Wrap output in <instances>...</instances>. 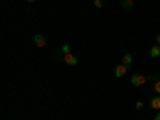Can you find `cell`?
<instances>
[{
	"label": "cell",
	"instance_id": "1",
	"mask_svg": "<svg viewBox=\"0 0 160 120\" xmlns=\"http://www.w3.org/2000/svg\"><path fill=\"white\" fill-rule=\"evenodd\" d=\"M146 82H148V77L142 75V74H133L131 75V83L135 87H142Z\"/></svg>",
	"mask_w": 160,
	"mask_h": 120
},
{
	"label": "cell",
	"instance_id": "2",
	"mask_svg": "<svg viewBox=\"0 0 160 120\" xmlns=\"http://www.w3.org/2000/svg\"><path fill=\"white\" fill-rule=\"evenodd\" d=\"M127 72H130V66H125V64H118L117 68L114 69V75H115L117 78L123 77Z\"/></svg>",
	"mask_w": 160,
	"mask_h": 120
},
{
	"label": "cell",
	"instance_id": "3",
	"mask_svg": "<svg viewBox=\"0 0 160 120\" xmlns=\"http://www.w3.org/2000/svg\"><path fill=\"white\" fill-rule=\"evenodd\" d=\"M32 42L37 45V47H45L47 45V37L43 34H35L32 37Z\"/></svg>",
	"mask_w": 160,
	"mask_h": 120
},
{
	"label": "cell",
	"instance_id": "4",
	"mask_svg": "<svg viewBox=\"0 0 160 120\" xmlns=\"http://www.w3.org/2000/svg\"><path fill=\"white\" fill-rule=\"evenodd\" d=\"M62 61L66 62V64H69V66H77V58L72 55V53H69V55H62Z\"/></svg>",
	"mask_w": 160,
	"mask_h": 120
},
{
	"label": "cell",
	"instance_id": "5",
	"mask_svg": "<svg viewBox=\"0 0 160 120\" xmlns=\"http://www.w3.org/2000/svg\"><path fill=\"white\" fill-rule=\"evenodd\" d=\"M149 106H151V109H154V111H160V95H157V96L151 98Z\"/></svg>",
	"mask_w": 160,
	"mask_h": 120
},
{
	"label": "cell",
	"instance_id": "6",
	"mask_svg": "<svg viewBox=\"0 0 160 120\" xmlns=\"http://www.w3.org/2000/svg\"><path fill=\"white\" fill-rule=\"evenodd\" d=\"M120 7L125 10H133L135 7V0H120Z\"/></svg>",
	"mask_w": 160,
	"mask_h": 120
},
{
	"label": "cell",
	"instance_id": "7",
	"mask_svg": "<svg viewBox=\"0 0 160 120\" xmlns=\"http://www.w3.org/2000/svg\"><path fill=\"white\" fill-rule=\"evenodd\" d=\"M149 55H151V58H160V47H158V45L151 47V50H149Z\"/></svg>",
	"mask_w": 160,
	"mask_h": 120
},
{
	"label": "cell",
	"instance_id": "8",
	"mask_svg": "<svg viewBox=\"0 0 160 120\" xmlns=\"http://www.w3.org/2000/svg\"><path fill=\"white\" fill-rule=\"evenodd\" d=\"M133 62V55L131 53H125L123 55V58H122V64H125V66H130Z\"/></svg>",
	"mask_w": 160,
	"mask_h": 120
},
{
	"label": "cell",
	"instance_id": "9",
	"mask_svg": "<svg viewBox=\"0 0 160 120\" xmlns=\"http://www.w3.org/2000/svg\"><path fill=\"white\" fill-rule=\"evenodd\" d=\"M61 53H62V55H69V53H71V45L69 43H64L61 47Z\"/></svg>",
	"mask_w": 160,
	"mask_h": 120
},
{
	"label": "cell",
	"instance_id": "10",
	"mask_svg": "<svg viewBox=\"0 0 160 120\" xmlns=\"http://www.w3.org/2000/svg\"><path fill=\"white\" fill-rule=\"evenodd\" d=\"M148 80H149V82H152V83H155V82H158V80H160V77H158V74H152L151 77H148Z\"/></svg>",
	"mask_w": 160,
	"mask_h": 120
},
{
	"label": "cell",
	"instance_id": "11",
	"mask_svg": "<svg viewBox=\"0 0 160 120\" xmlns=\"http://www.w3.org/2000/svg\"><path fill=\"white\" fill-rule=\"evenodd\" d=\"M154 90H155V93H157V95H160V80L154 83Z\"/></svg>",
	"mask_w": 160,
	"mask_h": 120
},
{
	"label": "cell",
	"instance_id": "12",
	"mask_svg": "<svg viewBox=\"0 0 160 120\" xmlns=\"http://www.w3.org/2000/svg\"><path fill=\"white\" fill-rule=\"evenodd\" d=\"M135 108H136V109H138V111H141V109H142V108H144V102H142V101H138V102H136V104H135Z\"/></svg>",
	"mask_w": 160,
	"mask_h": 120
},
{
	"label": "cell",
	"instance_id": "13",
	"mask_svg": "<svg viewBox=\"0 0 160 120\" xmlns=\"http://www.w3.org/2000/svg\"><path fill=\"white\" fill-rule=\"evenodd\" d=\"M93 3H95V7H96V8H102V2H101V0H95Z\"/></svg>",
	"mask_w": 160,
	"mask_h": 120
},
{
	"label": "cell",
	"instance_id": "14",
	"mask_svg": "<svg viewBox=\"0 0 160 120\" xmlns=\"http://www.w3.org/2000/svg\"><path fill=\"white\" fill-rule=\"evenodd\" d=\"M155 45H158V47H160V34H158V35H155Z\"/></svg>",
	"mask_w": 160,
	"mask_h": 120
},
{
	"label": "cell",
	"instance_id": "15",
	"mask_svg": "<svg viewBox=\"0 0 160 120\" xmlns=\"http://www.w3.org/2000/svg\"><path fill=\"white\" fill-rule=\"evenodd\" d=\"M154 120H160V112H157V115L154 117Z\"/></svg>",
	"mask_w": 160,
	"mask_h": 120
},
{
	"label": "cell",
	"instance_id": "16",
	"mask_svg": "<svg viewBox=\"0 0 160 120\" xmlns=\"http://www.w3.org/2000/svg\"><path fill=\"white\" fill-rule=\"evenodd\" d=\"M28 2H29V3H34V2H35V0H28Z\"/></svg>",
	"mask_w": 160,
	"mask_h": 120
}]
</instances>
